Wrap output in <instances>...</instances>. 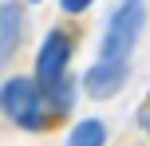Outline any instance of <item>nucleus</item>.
Listing matches in <instances>:
<instances>
[{"label":"nucleus","mask_w":150,"mask_h":146,"mask_svg":"<svg viewBox=\"0 0 150 146\" xmlns=\"http://www.w3.org/2000/svg\"><path fill=\"white\" fill-rule=\"evenodd\" d=\"M71 36L63 28H52L40 39L36 63H32V75L44 87L47 103H52V115H67L75 107V83H71Z\"/></svg>","instance_id":"f257e3e1"},{"label":"nucleus","mask_w":150,"mask_h":146,"mask_svg":"<svg viewBox=\"0 0 150 146\" xmlns=\"http://www.w3.org/2000/svg\"><path fill=\"white\" fill-rule=\"evenodd\" d=\"M146 28V4L142 0H122L119 8L111 12V20L103 24V39H99V63L107 67L130 71V55H134L138 39H142Z\"/></svg>","instance_id":"f03ea898"},{"label":"nucleus","mask_w":150,"mask_h":146,"mask_svg":"<svg viewBox=\"0 0 150 146\" xmlns=\"http://www.w3.org/2000/svg\"><path fill=\"white\" fill-rule=\"evenodd\" d=\"M0 111L16 130L40 134L52 123V103H47L44 87L36 83V75H8L0 87Z\"/></svg>","instance_id":"7ed1b4c3"},{"label":"nucleus","mask_w":150,"mask_h":146,"mask_svg":"<svg viewBox=\"0 0 150 146\" xmlns=\"http://www.w3.org/2000/svg\"><path fill=\"white\" fill-rule=\"evenodd\" d=\"M127 75H130V71L107 67V63H99V59H95L87 71H83V91H87V99L107 103V99H115V95L127 87Z\"/></svg>","instance_id":"20e7f679"},{"label":"nucleus","mask_w":150,"mask_h":146,"mask_svg":"<svg viewBox=\"0 0 150 146\" xmlns=\"http://www.w3.org/2000/svg\"><path fill=\"white\" fill-rule=\"evenodd\" d=\"M20 32H24L20 4H16V0H4V4H0V59H12V55H16Z\"/></svg>","instance_id":"39448f33"},{"label":"nucleus","mask_w":150,"mask_h":146,"mask_svg":"<svg viewBox=\"0 0 150 146\" xmlns=\"http://www.w3.org/2000/svg\"><path fill=\"white\" fill-rule=\"evenodd\" d=\"M63 146H107V126H103V118H79V123L67 130Z\"/></svg>","instance_id":"423d86ee"},{"label":"nucleus","mask_w":150,"mask_h":146,"mask_svg":"<svg viewBox=\"0 0 150 146\" xmlns=\"http://www.w3.org/2000/svg\"><path fill=\"white\" fill-rule=\"evenodd\" d=\"M91 4H95V0H59V12L63 16H83Z\"/></svg>","instance_id":"0eeeda50"},{"label":"nucleus","mask_w":150,"mask_h":146,"mask_svg":"<svg viewBox=\"0 0 150 146\" xmlns=\"http://www.w3.org/2000/svg\"><path fill=\"white\" fill-rule=\"evenodd\" d=\"M146 134H150V115H146Z\"/></svg>","instance_id":"6e6552de"},{"label":"nucleus","mask_w":150,"mask_h":146,"mask_svg":"<svg viewBox=\"0 0 150 146\" xmlns=\"http://www.w3.org/2000/svg\"><path fill=\"white\" fill-rule=\"evenodd\" d=\"M28 4H40V0H28Z\"/></svg>","instance_id":"1a4fd4ad"}]
</instances>
